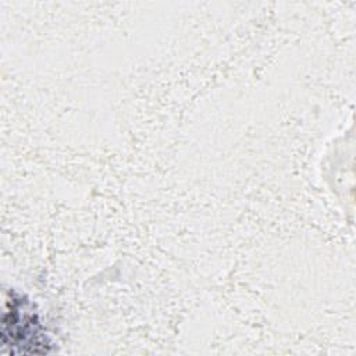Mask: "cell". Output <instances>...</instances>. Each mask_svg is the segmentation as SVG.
Wrapping results in <instances>:
<instances>
[{
	"label": "cell",
	"instance_id": "6da1fadb",
	"mask_svg": "<svg viewBox=\"0 0 356 356\" xmlns=\"http://www.w3.org/2000/svg\"><path fill=\"white\" fill-rule=\"evenodd\" d=\"M21 300L11 302V323L10 330L3 328V337H11V346H18V353H46L47 352V337L40 330L38 317L31 313Z\"/></svg>",
	"mask_w": 356,
	"mask_h": 356
}]
</instances>
